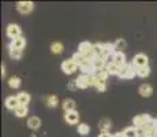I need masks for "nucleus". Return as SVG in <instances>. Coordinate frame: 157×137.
Masks as SVG:
<instances>
[{
	"label": "nucleus",
	"mask_w": 157,
	"mask_h": 137,
	"mask_svg": "<svg viewBox=\"0 0 157 137\" xmlns=\"http://www.w3.org/2000/svg\"><path fill=\"white\" fill-rule=\"evenodd\" d=\"M135 75H137V69L134 67L132 63H127V65L122 69V73H120L119 77L123 78V80H131Z\"/></svg>",
	"instance_id": "nucleus-1"
},
{
	"label": "nucleus",
	"mask_w": 157,
	"mask_h": 137,
	"mask_svg": "<svg viewBox=\"0 0 157 137\" xmlns=\"http://www.w3.org/2000/svg\"><path fill=\"white\" fill-rule=\"evenodd\" d=\"M152 118H150L149 114H140L135 115L134 119H132V123H134V127H144L145 125H149L152 122Z\"/></svg>",
	"instance_id": "nucleus-2"
},
{
	"label": "nucleus",
	"mask_w": 157,
	"mask_h": 137,
	"mask_svg": "<svg viewBox=\"0 0 157 137\" xmlns=\"http://www.w3.org/2000/svg\"><path fill=\"white\" fill-rule=\"evenodd\" d=\"M60 67H62V71L64 74H74L78 69V65L72 59H66V60H63Z\"/></svg>",
	"instance_id": "nucleus-3"
},
{
	"label": "nucleus",
	"mask_w": 157,
	"mask_h": 137,
	"mask_svg": "<svg viewBox=\"0 0 157 137\" xmlns=\"http://www.w3.org/2000/svg\"><path fill=\"white\" fill-rule=\"evenodd\" d=\"M149 63V60H147V56L145 54H137L134 58H132V65H134L135 69L138 67H146V66Z\"/></svg>",
	"instance_id": "nucleus-4"
},
{
	"label": "nucleus",
	"mask_w": 157,
	"mask_h": 137,
	"mask_svg": "<svg viewBox=\"0 0 157 137\" xmlns=\"http://www.w3.org/2000/svg\"><path fill=\"white\" fill-rule=\"evenodd\" d=\"M21 27L19 25H17V23H10V25L7 26V36L11 38V40H14V38H17V37H21Z\"/></svg>",
	"instance_id": "nucleus-5"
},
{
	"label": "nucleus",
	"mask_w": 157,
	"mask_h": 137,
	"mask_svg": "<svg viewBox=\"0 0 157 137\" xmlns=\"http://www.w3.org/2000/svg\"><path fill=\"white\" fill-rule=\"evenodd\" d=\"M79 70L82 71V74H87V75L96 74V69H94V65H93V60H85V62L79 66Z\"/></svg>",
	"instance_id": "nucleus-6"
},
{
	"label": "nucleus",
	"mask_w": 157,
	"mask_h": 137,
	"mask_svg": "<svg viewBox=\"0 0 157 137\" xmlns=\"http://www.w3.org/2000/svg\"><path fill=\"white\" fill-rule=\"evenodd\" d=\"M64 121L68 125H78L79 122V112L75 110V111H68L64 114Z\"/></svg>",
	"instance_id": "nucleus-7"
},
{
	"label": "nucleus",
	"mask_w": 157,
	"mask_h": 137,
	"mask_svg": "<svg viewBox=\"0 0 157 137\" xmlns=\"http://www.w3.org/2000/svg\"><path fill=\"white\" fill-rule=\"evenodd\" d=\"M33 7H34V4H33L32 2H19V3H17V10L19 11L21 14L32 13Z\"/></svg>",
	"instance_id": "nucleus-8"
},
{
	"label": "nucleus",
	"mask_w": 157,
	"mask_h": 137,
	"mask_svg": "<svg viewBox=\"0 0 157 137\" xmlns=\"http://www.w3.org/2000/svg\"><path fill=\"white\" fill-rule=\"evenodd\" d=\"M25 45H26V38L21 36V37H17V38H14V40H11L10 45H8V48H13V50H19V51H22L23 48H25Z\"/></svg>",
	"instance_id": "nucleus-9"
},
{
	"label": "nucleus",
	"mask_w": 157,
	"mask_h": 137,
	"mask_svg": "<svg viewBox=\"0 0 157 137\" xmlns=\"http://www.w3.org/2000/svg\"><path fill=\"white\" fill-rule=\"evenodd\" d=\"M75 82H77L78 89H86L87 87H90L89 75H87V74H81V75H78L77 80H75Z\"/></svg>",
	"instance_id": "nucleus-10"
},
{
	"label": "nucleus",
	"mask_w": 157,
	"mask_h": 137,
	"mask_svg": "<svg viewBox=\"0 0 157 137\" xmlns=\"http://www.w3.org/2000/svg\"><path fill=\"white\" fill-rule=\"evenodd\" d=\"M113 63L116 66H119L120 69H123L126 65H127V62H126V55L123 52H119V51H116L113 55Z\"/></svg>",
	"instance_id": "nucleus-11"
},
{
	"label": "nucleus",
	"mask_w": 157,
	"mask_h": 137,
	"mask_svg": "<svg viewBox=\"0 0 157 137\" xmlns=\"http://www.w3.org/2000/svg\"><path fill=\"white\" fill-rule=\"evenodd\" d=\"M19 102H18V97L17 96H8L7 99H6V107L8 110H13L15 111L18 107H19Z\"/></svg>",
	"instance_id": "nucleus-12"
},
{
	"label": "nucleus",
	"mask_w": 157,
	"mask_h": 137,
	"mask_svg": "<svg viewBox=\"0 0 157 137\" xmlns=\"http://www.w3.org/2000/svg\"><path fill=\"white\" fill-rule=\"evenodd\" d=\"M138 92H140V95L142 97H149V96H152V93H153V88H152V85H149V84H142L140 87V89H138Z\"/></svg>",
	"instance_id": "nucleus-13"
},
{
	"label": "nucleus",
	"mask_w": 157,
	"mask_h": 137,
	"mask_svg": "<svg viewBox=\"0 0 157 137\" xmlns=\"http://www.w3.org/2000/svg\"><path fill=\"white\" fill-rule=\"evenodd\" d=\"M112 127V122H111L108 118H104V119H101L100 122H98V129H100L101 133H109L108 130Z\"/></svg>",
	"instance_id": "nucleus-14"
},
{
	"label": "nucleus",
	"mask_w": 157,
	"mask_h": 137,
	"mask_svg": "<svg viewBox=\"0 0 157 137\" xmlns=\"http://www.w3.org/2000/svg\"><path fill=\"white\" fill-rule=\"evenodd\" d=\"M62 107L64 110L66 112L68 111H75V108H77V104H75V102L72 99H64L62 103Z\"/></svg>",
	"instance_id": "nucleus-15"
},
{
	"label": "nucleus",
	"mask_w": 157,
	"mask_h": 137,
	"mask_svg": "<svg viewBox=\"0 0 157 137\" xmlns=\"http://www.w3.org/2000/svg\"><path fill=\"white\" fill-rule=\"evenodd\" d=\"M28 126L32 130H37L41 126V119L38 117H30L28 119Z\"/></svg>",
	"instance_id": "nucleus-16"
},
{
	"label": "nucleus",
	"mask_w": 157,
	"mask_h": 137,
	"mask_svg": "<svg viewBox=\"0 0 157 137\" xmlns=\"http://www.w3.org/2000/svg\"><path fill=\"white\" fill-rule=\"evenodd\" d=\"M93 55H94V59L104 58V47H102V44H100V42L93 44Z\"/></svg>",
	"instance_id": "nucleus-17"
},
{
	"label": "nucleus",
	"mask_w": 157,
	"mask_h": 137,
	"mask_svg": "<svg viewBox=\"0 0 157 137\" xmlns=\"http://www.w3.org/2000/svg\"><path fill=\"white\" fill-rule=\"evenodd\" d=\"M17 97H18V102H19L21 106H28L29 102H30V99H32L28 92H19L17 95Z\"/></svg>",
	"instance_id": "nucleus-18"
},
{
	"label": "nucleus",
	"mask_w": 157,
	"mask_h": 137,
	"mask_svg": "<svg viewBox=\"0 0 157 137\" xmlns=\"http://www.w3.org/2000/svg\"><path fill=\"white\" fill-rule=\"evenodd\" d=\"M102 47H104V58L108 55H115V52H116L115 44H112V42H105V44H102Z\"/></svg>",
	"instance_id": "nucleus-19"
},
{
	"label": "nucleus",
	"mask_w": 157,
	"mask_h": 137,
	"mask_svg": "<svg viewBox=\"0 0 157 137\" xmlns=\"http://www.w3.org/2000/svg\"><path fill=\"white\" fill-rule=\"evenodd\" d=\"M63 50H64V47H63V44L60 41H55V42H52V45H51V51L56 55L62 54Z\"/></svg>",
	"instance_id": "nucleus-20"
},
{
	"label": "nucleus",
	"mask_w": 157,
	"mask_h": 137,
	"mask_svg": "<svg viewBox=\"0 0 157 137\" xmlns=\"http://www.w3.org/2000/svg\"><path fill=\"white\" fill-rule=\"evenodd\" d=\"M107 69H108V73H109V75H117V77H119L120 73H122V69H120L119 66H116L115 63H112V65H109V66H107Z\"/></svg>",
	"instance_id": "nucleus-21"
},
{
	"label": "nucleus",
	"mask_w": 157,
	"mask_h": 137,
	"mask_svg": "<svg viewBox=\"0 0 157 137\" xmlns=\"http://www.w3.org/2000/svg\"><path fill=\"white\" fill-rule=\"evenodd\" d=\"M15 115H17L18 118H22V117H26L28 115V112H29V108H28V106H19L17 110H15Z\"/></svg>",
	"instance_id": "nucleus-22"
},
{
	"label": "nucleus",
	"mask_w": 157,
	"mask_h": 137,
	"mask_svg": "<svg viewBox=\"0 0 157 137\" xmlns=\"http://www.w3.org/2000/svg\"><path fill=\"white\" fill-rule=\"evenodd\" d=\"M77 130H78V133H79V135L87 136L90 133V126L87 123H79V125H78V127H77Z\"/></svg>",
	"instance_id": "nucleus-23"
},
{
	"label": "nucleus",
	"mask_w": 157,
	"mask_h": 137,
	"mask_svg": "<svg viewBox=\"0 0 157 137\" xmlns=\"http://www.w3.org/2000/svg\"><path fill=\"white\" fill-rule=\"evenodd\" d=\"M45 103H47V107L49 108H53L57 106V103H59V99H57V96H48L47 99H45Z\"/></svg>",
	"instance_id": "nucleus-24"
},
{
	"label": "nucleus",
	"mask_w": 157,
	"mask_h": 137,
	"mask_svg": "<svg viewBox=\"0 0 157 137\" xmlns=\"http://www.w3.org/2000/svg\"><path fill=\"white\" fill-rule=\"evenodd\" d=\"M71 59L74 60V62H75V63H77V65H78V67H79V66L82 65V63H83V62H85V60H86V58L83 56V55H81V54H79V52H78V51H77V52H75V54H74V55H72V56H71Z\"/></svg>",
	"instance_id": "nucleus-25"
},
{
	"label": "nucleus",
	"mask_w": 157,
	"mask_h": 137,
	"mask_svg": "<svg viewBox=\"0 0 157 137\" xmlns=\"http://www.w3.org/2000/svg\"><path fill=\"white\" fill-rule=\"evenodd\" d=\"M8 54H10V58L14 60H19L22 58V51L19 50H13V48H8Z\"/></svg>",
	"instance_id": "nucleus-26"
},
{
	"label": "nucleus",
	"mask_w": 157,
	"mask_h": 137,
	"mask_svg": "<svg viewBox=\"0 0 157 137\" xmlns=\"http://www.w3.org/2000/svg\"><path fill=\"white\" fill-rule=\"evenodd\" d=\"M150 74V67L149 66H146V67H138L137 69V75L141 78H145L147 77V75Z\"/></svg>",
	"instance_id": "nucleus-27"
},
{
	"label": "nucleus",
	"mask_w": 157,
	"mask_h": 137,
	"mask_svg": "<svg viewBox=\"0 0 157 137\" xmlns=\"http://www.w3.org/2000/svg\"><path fill=\"white\" fill-rule=\"evenodd\" d=\"M8 85H10V88H13V89H17V88L21 87V78L19 77H11L10 80H8Z\"/></svg>",
	"instance_id": "nucleus-28"
},
{
	"label": "nucleus",
	"mask_w": 157,
	"mask_h": 137,
	"mask_svg": "<svg viewBox=\"0 0 157 137\" xmlns=\"http://www.w3.org/2000/svg\"><path fill=\"white\" fill-rule=\"evenodd\" d=\"M124 136L126 137H138L137 127L131 126V127H127V129H124Z\"/></svg>",
	"instance_id": "nucleus-29"
},
{
	"label": "nucleus",
	"mask_w": 157,
	"mask_h": 137,
	"mask_svg": "<svg viewBox=\"0 0 157 137\" xmlns=\"http://www.w3.org/2000/svg\"><path fill=\"white\" fill-rule=\"evenodd\" d=\"M96 75H97L100 80L107 81V78H108V75H109V73H108V69H107V67H104V69L98 70V71H96Z\"/></svg>",
	"instance_id": "nucleus-30"
},
{
	"label": "nucleus",
	"mask_w": 157,
	"mask_h": 137,
	"mask_svg": "<svg viewBox=\"0 0 157 137\" xmlns=\"http://www.w3.org/2000/svg\"><path fill=\"white\" fill-rule=\"evenodd\" d=\"M115 48H116V51H119V52H123L122 50L126 48V41L123 40V38H117L116 42H115Z\"/></svg>",
	"instance_id": "nucleus-31"
},
{
	"label": "nucleus",
	"mask_w": 157,
	"mask_h": 137,
	"mask_svg": "<svg viewBox=\"0 0 157 137\" xmlns=\"http://www.w3.org/2000/svg\"><path fill=\"white\" fill-rule=\"evenodd\" d=\"M100 78L97 77L96 74H92V75H89V82H90V87H96L97 88V85L100 84Z\"/></svg>",
	"instance_id": "nucleus-32"
},
{
	"label": "nucleus",
	"mask_w": 157,
	"mask_h": 137,
	"mask_svg": "<svg viewBox=\"0 0 157 137\" xmlns=\"http://www.w3.org/2000/svg\"><path fill=\"white\" fill-rule=\"evenodd\" d=\"M97 89L100 91V92H104V91L107 89V84H105V81H104V80H101V81H100V84L97 85Z\"/></svg>",
	"instance_id": "nucleus-33"
},
{
	"label": "nucleus",
	"mask_w": 157,
	"mask_h": 137,
	"mask_svg": "<svg viewBox=\"0 0 157 137\" xmlns=\"http://www.w3.org/2000/svg\"><path fill=\"white\" fill-rule=\"evenodd\" d=\"M68 89H71V91L78 89V87H77V82H75V81H71L70 84H68Z\"/></svg>",
	"instance_id": "nucleus-34"
},
{
	"label": "nucleus",
	"mask_w": 157,
	"mask_h": 137,
	"mask_svg": "<svg viewBox=\"0 0 157 137\" xmlns=\"http://www.w3.org/2000/svg\"><path fill=\"white\" fill-rule=\"evenodd\" d=\"M97 137H113V135H111V133H100Z\"/></svg>",
	"instance_id": "nucleus-35"
},
{
	"label": "nucleus",
	"mask_w": 157,
	"mask_h": 137,
	"mask_svg": "<svg viewBox=\"0 0 157 137\" xmlns=\"http://www.w3.org/2000/svg\"><path fill=\"white\" fill-rule=\"evenodd\" d=\"M113 137H126V136H124V132H117L113 135Z\"/></svg>",
	"instance_id": "nucleus-36"
},
{
	"label": "nucleus",
	"mask_w": 157,
	"mask_h": 137,
	"mask_svg": "<svg viewBox=\"0 0 157 137\" xmlns=\"http://www.w3.org/2000/svg\"><path fill=\"white\" fill-rule=\"evenodd\" d=\"M2 75H3V77L6 75V67H4V65H2Z\"/></svg>",
	"instance_id": "nucleus-37"
},
{
	"label": "nucleus",
	"mask_w": 157,
	"mask_h": 137,
	"mask_svg": "<svg viewBox=\"0 0 157 137\" xmlns=\"http://www.w3.org/2000/svg\"><path fill=\"white\" fill-rule=\"evenodd\" d=\"M138 137H142V136H138Z\"/></svg>",
	"instance_id": "nucleus-38"
}]
</instances>
